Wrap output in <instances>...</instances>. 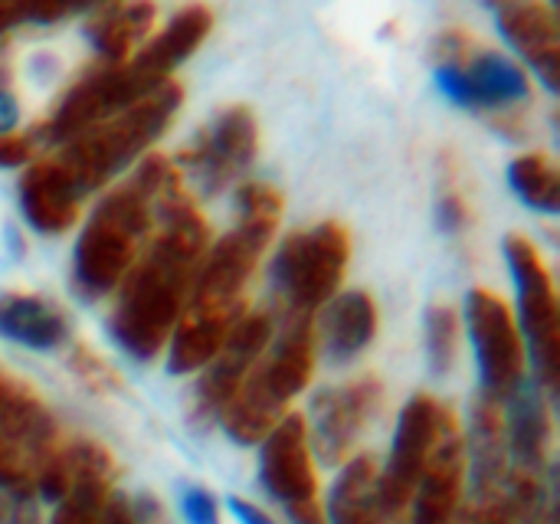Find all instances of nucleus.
<instances>
[{
  "instance_id": "1",
  "label": "nucleus",
  "mask_w": 560,
  "mask_h": 524,
  "mask_svg": "<svg viewBox=\"0 0 560 524\" xmlns=\"http://www.w3.org/2000/svg\"><path fill=\"white\" fill-rule=\"evenodd\" d=\"M207 249V220L180 181L161 197L158 230L115 289L108 335L128 358L154 361L164 351Z\"/></svg>"
},
{
  "instance_id": "2",
  "label": "nucleus",
  "mask_w": 560,
  "mask_h": 524,
  "mask_svg": "<svg viewBox=\"0 0 560 524\" xmlns=\"http://www.w3.org/2000/svg\"><path fill=\"white\" fill-rule=\"evenodd\" d=\"M164 154H144L128 181L112 187L92 210L72 249V289L79 299H102L121 286L158 230L161 197L180 184Z\"/></svg>"
},
{
  "instance_id": "3",
  "label": "nucleus",
  "mask_w": 560,
  "mask_h": 524,
  "mask_svg": "<svg viewBox=\"0 0 560 524\" xmlns=\"http://www.w3.org/2000/svg\"><path fill=\"white\" fill-rule=\"evenodd\" d=\"M279 223L269 220H243L220 236L217 246L207 249L187 305L171 331L167 348V371L171 374H194L210 364V358L223 348L230 331L246 315V282L269 249Z\"/></svg>"
},
{
  "instance_id": "4",
  "label": "nucleus",
  "mask_w": 560,
  "mask_h": 524,
  "mask_svg": "<svg viewBox=\"0 0 560 524\" xmlns=\"http://www.w3.org/2000/svg\"><path fill=\"white\" fill-rule=\"evenodd\" d=\"M180 102L184 89L171 79L138 105L66 141L62 151L49 161L66 181V187L79 200H85L89 194L112 184V177H118L128 164L144 158V151L167 131V125L180 112Z\"/></svg>"
},
{
  "instance_id": "5",
  "label": "nucleus",
  "mask_w": 560,
  "mask_h": 524,
  "mask_svg": "<svg viewBox=\"0 0 560 524\" xmlns=\"http://www.w3.org/2000/svg\"><path fill=\"white\" fill-rule=\"evenodd\" d=\"M433 75L440 92L459 108L492 115L512 138L525 135L532 79L512 56L479 46L466 26H450L433 43Z\"/></svg>"
},
{
  "instance_id": "6",
  "label": "nucleus",
  "mask_w": 560,
  "mask_h": 524,
  "mask_svg": "<svg viewBox=\"0 0 560 524\" xmlns=\"http://www.w3.org/2000/svg\"><path fill=\"white\" fill-rule=\"evenodd\" d=\"M315 371V315H289L276 348L253 364L240 391L220 414L223 433L240 446L262 443L308 387Z\"/></svg>"
},
{
  "instance_id": "7",
  "label": "nucleus",
  "mask_w": 560,
  "mask_h": 524,
  "mask_svg": "<svg viewBox=\"0 0 560 524\" xmlns=\"http://www.w3.org/2000/svg\"><path fill=\"white\" fill-rule=\"evenodd\" d=\"M351 256V236L341 223L328 220L312 230L292 233L272 256V286L289 315H315L335 299Z\"/></svg>"
},
{
  "instance_id": "8",
  "label": "nucleus",
  "mask_w": 560,
  "mask_h": 524,
  "mask_svg": "<svg viewBox=\"0 0 560 524\" xmlns=\"http://www.w3.org/2000/svg\"><path fill=\"white\" fill-rule=\"evenodd\" d=\"M502 249H505V259H509V269H512V279L518 289L522 341L532 345L538 377L555 394L560 381V315L555 279H551L538 246L528 236L509 233Z\"/></svg>"
},
{
  "instance_id": "9",
  "label": "nucleus",
  "mask_w": 560,
  "mask_h": 524,
  "mask_svg": "<svg viewBox=\"0 0 560 524\" xmlns=\"http://www.w3.org/2000/svg\"><path fill=\"white\" fill-rule=\"evenodd\" d=\"M56 450L59 433L52 414L33 391L13 384L0 407V492L33 496Z\"/></svg>"
},
{
  "instance_id": "10",
  "label": "nucleus",
  "mask_w": 560,
  "mask_h": 524,
  "mask_svg": "<svg viewBox=\"0 0 560 524\" xmlns=\"http://www.w3.org/2000/svg\"><path fill=\"white\" fill-rule=\"evenodd\" d=\"M466 328L479 364L482 394L509 400L525 387V341L518 322L502 295L472 289L466 295Z\"/></svg>"
},
{
  "instance_id": "11",
  "label": "nucleus",
  "mask_w": 560,
  "mask_h": 524,
  "mask_svg": "<svg viewBox=\"0 0 560 524\" xmlns=\"http://www.w3.org/2000/svg\"><path fill=\"white\" fill-rule=\"evenodd\" d=\"M259 151V128L256 115L246 105H230L217 112L190 144L180 148L174 167L180 177L187 174L203 194H220L233 184Z\"/></svg>"
},
{
  "instance_id": "12",
  "label": "nucleus",
  "mask_w": 560,
  "mask_h": 524,
  "mask_svg": "<svg viewBox=\"0 0 560 524\" xmlns=\"http://www.w3.org/2000/svg\"><path fill=\"white\" fill-rule=\"evenodd\" d=\"M443 414H446V407L440 400H433L430 394H417L404 407L397 430H394L387 466L381 469V509L387 515V524L404 522V515L413 502L420 473L436 443Z\"/></svg>"
},
{
  "instance_id": "13",
  "label": "nucleus",
  "mask_w": 560,
  "mask_h": 524,
  "mask_svg": "<svg viewBox=\"0 0 560 524\" xmlns=\"http://www.w3.org/2000/svg\"><path fill=\"white\" fill-rule=\"evenodd\" d=\"M381 397H384V387L377 377H358L345 387L315 394L312 423H305L312 456H318L325 466L348 463L371 417L381 410Z\"/></svg>"
},
{
  "instance_id": "14",
  "label": "nucleus",
  "mask_w": 560,
  "mask_h": 524,
  "mask_svg": "<svg viewBox=\"0 0 560 524\" xmlns=\"http://www.w3.org/2000/svg\"><path fill=\"white\" fill-rule=\"evenodd\" d=\"M269 338H272V312L259 308V312H246L240 318V325L230 331L223 348L210 358V364L203 368V374L194 387V410L190 414L197 423L220 420V414L226 410V404L240 391L243 377L253 371V364L269 348Z\"/></svg>"
},
{
  "instance_id": "15",
  "label": "nucleus",
  "mask_w": 560,
  "mask_h": 524,
  "mask_svg": "<svg viewBox=\"0 0 560 524\" xmlns=\"http://www.w3.org/2000/svg\"><path fill=\"white\" fill-rule=\"evenodd\" d=\"M305 423V417L289 414L259 450V482L285 509V515L318 505V476Z\"/></svg>"
},
{
  "instance_id": "16",
  "label": "nucleus",
  "mask_w": 560,
  "mask_h": 524,
  "mask_svg": "<svg viewBox=\"0 0 560 524\" xmlns=\"http://www.w3.org/2000/svg\"><path fill=\"white\" fill-rule=\"evenodd\" d=\"M466 436L459 430L456 414L446 407L436 443L430 450V459L420 473L413 502L407 509L410 524H450L463 505L466 489Z\"/></svg>"
},
{
  "instance_id": "17",
  "label": "nucleus",
  "mask_w": 560,
  "mask_h": 524,
  "mask_svg": "<svg viewBox=\"0 0 560 524\" xmlns=\"http://www.w3.org/2000/svg\"><path fill=\"white\" fill-rule=\"evenodd\" d=\"M502 36L522 53V59L538 72V79L558 92L560 85V23L558 10L541 0H518L495 7Z\"/></svg>"
},
{
  "instance_id": "18",
  "label": "nucleus",
  "mask_w": 560,
  "mask_h": 524,
  "mask_svg": "<svg viewBox=\"0 0 560 524\" xmlns=\"http://www.w3.org/2000/svg\"><path fill=\"white\" fill-rule=\"evenodd\" d=\"M377 325V302L368 292H341L322 312V322L315 328V348H322L331 364H348L371 348Z\"/></svg>"
},
{
  "instance_id": "19",
  "label": "nucleus",
  "mask_w": 560,
  "mask_h": 524,
  "mask_svg": "<svg viewBox=\"0 0 560 524\" xmlns=\"http://www.w3.org/2000/svg\"><path fill=\"white\" fill-rule=\"evenodd\" d=\"M466 466H472V492H492L509 482V433H505V400L479 394L472 404Z\"/></svg>"
},
{
  "instance_id": "20",
  "label": "nucleus",
  "mask_w": 560,
  "mask_h": 524,
  "mask_svg": "<svg viewBox=\"0 0 560 524\" xmlns=\"http://www.w3.org/2000/svg\"><path fill=\"white\" fill-rule=\"evenodd\" d=\"M505 433H509V463L512 473L538 476L545 479L548 463H551V414L535 387H522L518 394L509 397L505 410Z\"/></svg>"
},
{
  "instance_id": "21",
  "label": "nucleus",
  "mask_w": 560,
  "mask_h": 524,
  "mask_svg": "<svg viewBox=\"0 0 560 524\" xmlns=\"http://www.w3.org/2000/svg\"><path fill=\"white\" fill-rule=\"evenodd\" d=\"M20 210L26 223L43 236H59L75 226L82 200L66 187L49 158L33 161L20 177Z\"/></svg>"
},
{
  "instance_id": "22",
  "label": "nucleus",
  "mask_w": 560,
  "mask_h": 524,
  "mask_svg": "<svg viewBox=\"0 0 560 524\" xmlns=\"http://www.w3.org/2000/svg\"><path fill=\"white\" fill-rule=\"evenodd\" d=\"M0 338L30 351H52L69 338V318L43 295L0 292Z\"/></svg>"
},
{
  "instance_id": "23",
  "label": "nucleus",
  "mask_w": 560,
  "mask_h": 524,
  "mask_svg": "<svg viewBox=\"0 0 560 524\" xmlns=\"http://www.w3.org/2000/svg\"><path fill=\"white\" fill-rule=\"evenodd\" d=\"M154 16H158V7L148 0L105 3V7L89 10L82 33L102 62H125L138 53L141 39L154 26Z\"/></svg>"
},
{
  "instance_id": "24",
  "label": "nucleus",
  "mask_w": 560,
  "mask_h": 524,
  "mask_svg": "<svg viewBox=\"0 0 560 524\" xmlns=\"http://www.w3.org/2000/svg\"><path fill=\"white\" fill-rule=\"evenodd\" d=\"M112 486L115 482V459L108 456L105 446L92 443V440H72L66 446H59L49 459V466L43 469L36 492L46 502H62L69 492L82 489V486Z\"/></svg>"
},
{
  "instance_id": "25",
  "label": "nucleus",
  "mask_w": 560,
  "mask_h": 524,
  "mask_svg": "<svg viewBox=\"0 0 560 524\" xmlns=\"http://www.w3.org/2000/svg\"><path fill=\"white\" fill-rule=\"evenodd\" d=\"M548 505L545 479L509 473V482L492 492H472L466 505H459L450 524H525L535 512Z\"/></svg>"
},
{
  "instance_id": "26",
  "label": "nucleus",
  "mask_w": 560,
  "mask_h": 524,
  "mask_svg": "<svg viewBox=\"0 0 560 524\" xmlns=\"http://www.w3.org/2000/svg\"><path fill=\"white\" fill-rule=\"evenodd\" d=\"M328 524H387L381 509V466L371 456H354L338 473L328 509Z\"/></svg>"
},
{
  "instance_id": "27",
  "label": "nucleus",
  "mask_w": 560,
  "mask_h": 524,
  "mask_svg": "<svg viewBox=\"0 0 560 524\" xmlns=\"http://www.w3.org/2000/svg\"><path fill=\"white\" fill-rule=\"evenodd\" d=\"M210 26H213V13H210L207 7H200V3L184 7V10H177V13L167 20V26H164L154 39H148L135 56H138L158 79H171V72L197 53V46L207 39Z\"/></svg>"
},
{
  "instance_id": "28",
  "label": "nucleus",
  "mask_w": 560,
  "mask_h": 524,
  "mask_svg": "<svg viewBox=\"0 0 560 524\" xmlns=\"http://www.w3.org/2000/svg\"><path fill=\"white\" fill-rule=\"evenodd\" d=\"M52 524H135L131 505L112 486H82L69 492L59 505Z\"/></svg>"
},
{
  "instance_id": "29",
  "label": "nucleus",
  "mask_w": 560,
  "mask_h": 524,
  "mask_svg": "<svg viewBox=\"0 0 560 524\" xmlns=\"http://www.w3.org/2000/svg\"><path fill=\"white\" fill-rule=\"evenodd\" d=\"M505 177H509V187L518 194L522 203H528L532 210H541V213H558L560 174L548 154L535 151V154L515 158L509 164Z\"/></svg>"
},
{
  "instance_id": "30",
  "label": "nucleus",
  "mask_w": 560,
  "mask_h": 524,
  "mask_svg": "<svg viewBox=\"0 0 560 524\" xmlns=\"http://www.w3.org/2000/svg\"><path fill=\"white\" fill-rule=\"evenodd\" d=\"M476 213H472V203H469V194L463 190V181H459V164L453 158L443 161V174H440V194H436V223L443 233H466L472 226Z\"/></svg>"
},
{
  "instance_id": "31",
  "label": "nucleus",
  "mask_w": 560,
  "mask_h": 524,
  "mask_svg": "<svg viewBox=\"0 0 560 524\" xmlns=\"http://www.w3.org/2000/svg\"><path fill=\"white\" fill-rule=\"evenodd\" d=\"M459 354V315L450 305H433L427 312V361L433 374H450Z\"/></svg>"
},
{
  "instance_id": "32",
  "label": "nucleus",
  "mask_w": 560,
  "mask_h": 524,
  "mask_svg": "<svg viewBox=\"0 0 560 524\" xmlns=\"http://www.w3.org/2000/svg\"><path fill=\"white\" fill-rule=\"evenodd\" d=\"M69 371L95 394H115L121 391V374L89 345H72L69 351Z\"/></svg>"
},
{
  "instance_id": "33",
  "label": "nucleus",
  "mask_w": 560,
  "mask_h": 524,
  "mask_svg": "<svg viewBox=\"0 0 560 524\" xmlns=\"http://www.w3.org/2000/svg\"><path fill=\"white\" fill-rule=\"evenodd\" d=\"M236 217L279 223V217H282V194L272 184L246 181V184L236 187Z\"/></svg>"
},
{
  "instance_id": "34",
  "label": "nucleus",
  "mask_w": 560,
  "mask_h": 524,
  "mask_svg": "<svg viewBox=\"0 0 560 524\" xmlns=\"http://www.w3.org/2000/svg\"><path fill=\"white\" fill-rule=\"evenodd\" d=\"M180 512H184V522L187 524H220L217 499L207 489H200V486H194V489H187L180 496Z\"/></svg>"
},
{
  "instance_id": "35",
  "label": "nucleus",
  "mask_w": 560,
  "mask_h": 524,
  "mask_svg": "<svg viewBox=\"0 0 560 524\" xmlns=\"http://www.w3.org/2000/svg\"><path fill=\"white\" fill-rule=\"evenodd\" d=\"M36 135L33 128L30 131H10V135H0V167H20V164H30L33 154H36Z\"/></svg>"
},
{
  "instance_id": "36",
  "label": "nucleus",
  "mask_w": 560,
  "mask_h": 524,
  "mask_svg": "<svg viewBox=\"0 0 560 524\" xmlns=\"http://www.w3.org/2000/svg\"><path fill=\"white\" fill-rule=\"evenodd\" d=\"M0 524H43L39 505L33 496H7L0 492Z\"/></svg>"
},
{
  "instance_id": "37",
  "label": "nucleus",
  "mask_w": 560,
  "mask_h": 524,
  "mask_svg": "<svg viewBox=\"0 0 560 524\" xmlns=\"http://www.w3.org/2000/svg\"><path fill=\"white\" fill-rule=\"evenodd\" d=\"M20 23H36V3H16V0H0V36Z\"/></svg>"
},
{
  "instance_id": "38",
  "label": "nucleus",
  "mask_w": 560,
  "mask_h": 524,
  "mask_svg": "<svg viewBox=\"0 0 560 524\" xmlns=\"http://www.w3.org/2000/svg\"><path fill=\"white\" fill-rule=\"evenodd\" d=\"M226 505H230V515L240 524H279L272 515H266L259 505H253V502H246V499H240V496H233Z\"/></svg>"
},
{
  "instance_id": "39",
  "label": "nucleus",
  "mask_w": 560,
  "mask_h": 524,
  "mask_svg": "<svg viewBox=\"0 0 560 524\" xmlns=\"http://www.w3.org/2000/svg\"><path fill=\"white\" fill-rule=\"evenodd\" d=\"M128 505H131L135 524H164V509H161V502L154 496H138Z\"/></svg>"
},
{
  "instance_id": "40",
  "label": "nucleus",
  "mask_w": 560,
  "mask_h": 524,
  "mask_svg": "<svg viewBox=\"0 0 560 524\" xmlns=\"http://www.w3.org/2000/svg\"><path fill=\"white\" fill-rule=\"evenodd\" d=\"M20 121V102L10 89L0 85V135H10Z\"/></svg>"
},
{
  "instance_id": "41",
  "label": "nucleus",
  "mask_w": 560,
  "mask_h": 524,
  "mask_svg": "<svg viewBox=\"0 0 560 524\" xmlns=\"http://www.w3.org/2000/svg\"><path fill=\"white\" fill-rule=\"evenodd\" d=\"M525 524H558V519H555V509H551V502H548V505H545L541 512H535V515H532V519H528Z\"/></svg>"
},
{
  "instance_id": "42",
  "label": "nucleus",
  "mask_w": 560,
  "mask_h": 524,
  "mask_svg": "<svg viewBox=\"0 0 560 524\" xmlns=\"http://www.w3.org/2000/svg\"><path fill=\"white\" fill-rule=\"evenodd\" d=\"M16 381H10V377H3L0 374V407H3V400H7V394H10V387H13Z\"/></svg>"
},
{
  "instance_id": "43",
  "label": "nucleus",
  "mask_w": 560,
  "mask_h": 524,
  "mask_svg": "<svg viewBox=\"0 0 560 524\" xmlns=\"http://www.w3.org/2000/svg\"><path fill=\"white\" fill-rule=\"evenodd\" d=\"M7 79V62H3V56H0V82Z\"/></svg>"
}]
</instances>
